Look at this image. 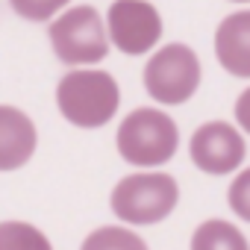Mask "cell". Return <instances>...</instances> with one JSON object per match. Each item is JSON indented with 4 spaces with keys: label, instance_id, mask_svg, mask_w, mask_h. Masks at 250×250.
<instances>
[{
    "label": "cell",
    "instance_id": "5b68a950",
    "mask_svg": "<svg viewBox=\"0 0 250 250\" xmlns=\"http://www.w3.org/2000/svg\"><path fill=\"white\" fill-rule=\"evenodd\" d=\"M200 85V59L188 44H165L145 65V88L156 103L180 106Z\"/></svg>",
    "mask_w": 250,
    "mask_h": 250
},
{
    "label": "cell",
    "instance_id": "4fadbf2b",
    "mask_svg": "<svg viewBox=\"0 0 250 250\" xmlns=\"http://www.w3.org/2000/svg\"><path fill=\"white\" fill-rule=\"evenodd\" d=\"M71 0H9V6L18 18L30 21V24H44L53 21Z\"/></svg>",
    "mask_w": 250,
    "mask_h": 250
},
{
    "label": "cell",
    "instance_id": "6da1fadb",
    "mask_svg": "<svg viewBox=\"0 0 250 250\" xmlns=\"http://www.w3.org/2000/svg\"><path fill=\"white\" fill-rule=\"evenodd\" d=\"M56 106L74 127L97 130L121 106V88L106 71H68L56 85Z\"/></svg>",
    "mask_w": 250,
    "mask_h": 250
},
{
    "label": "cell",
    "instance_id": "9c48e42d",
    "mask_svg": "<svg viewBox=\"0 0 250 250\" xmlns=\"http://www.w3.org/2000/svg\"><path fill=\"white\" fill-rule=\"evenodd\" d=\"M215 56L232 77H250V9L232 12L218 24Z\"/></svg>",
    "mask_w": 250,
    "mask_h": 250
},
{
    "label": "cell",
    "instance_id": "52a82bcc",
    "mask_svg": "<svg viewBox=\"0 0 250 250\" xmlns=\"http://www.w3.org/2000/svg\"><path fill=\"white\" fill-rule=\"evenodd\" d=\"M191 162L206 171V174H229L244 162V139L235 133L232 124L227 121H209L203 127H197V133L191 136L188 145Z\"/></svg>",
    "mask_w": 250,
    "mask_h": 250
},
{
    "label": "cell",
    "instance_id": "8fae6325",
    "mask_svg": "<svg viewBox=\"0 0 250 250\" xmlns=\"http://www.w3.org/2000/svg\"><path fill=\"white\" fill-rule=\"evenodd\" d=\"M0 250H53V244L27 221H0Z\"/></svg>",
    "mask_w": 250,
    "mask_h": 250
},
{
    "label": "cell",
    "instance_id": "3957f363",
    "mask_svg": "<svg viewBox=\"0 0 250 250\" xmlns=\"http://www.w3.org/2000/svg\"><path fill=\"white\" fill-rule=\"evenodd\" d=\"M180 200V188L177 180L171 174L162 171H139L124 177L115 188H112V212L136 227H147V224H159L165 221L174 206Z\"/></svg>",
    "mask_w": 250,
    "mask_h": 250
},
{
    "label": "cell",
    "instance_id": "ba28073f",
    "mask_svg": "<svg viewBox=\"0 0 250 250\" xmlns=\"http://www.w3.org/2000/svg\"><path fill=\"white\" fill-rule=\"evenodd\" d=\"M39 147L33 118L9 103H0V171L24 168Z\"/></svg>",
    "mask_w": 250,
    "mask_h": 250
},
{
    "label": "cell",
    "instance_id": "7a4b0ae2",
    "mask_svg": "<svg viewBox=\"0 0 250 250\" xmlns=\"http://www.w3.org/2000/svg\"><path fill=\"white\" fill-rule=\"evenodd\" d=\"M115 145L124 162L139 165V168H156V165H165L177 153L180 130L162 109L142 106L121 121Z\"/></svg>",
    "mask_w": 250,
    "mask_h": 250
},
{
    "label": "cell",
    "instance_id": "2e32d148",
    "mask_svg": "<svg viewBox=\"0 0 250 250\" xmlns=\"http://www.w3.org/2000/svg\"><path fill=\"white\" fill-rule=\"evenodd\" d=\"M232 3H250V0H232Z\"/></svg>",
    "mask_w": 250,
    "mask_h": 250
},
{
    "label": "cell",
    "instance_id": "277c9868",
    "mask_svg": "<svg viewBox=\"0 0 250 250\" xmlns=\"http://www.w3.org/2000/svg\"><path fill=\"white\" fill-rule=\"evenodd\" d=\"M47 36H50V47H53L56 59L71 65V68L97 65L109 53L106 24H103L100 12L94 6H85V3L71 6L62 15H56Z\"/></svg>",
    "mask_w": 250,
    "mask_h": 250
},
{
    "label": "cell",
    "instance_id": "5bb4252c",
    "mask_svg": "<svg viewBox=\"0 0 250 250\" xmlns=\"http://www.w3.org/2000/svg\"><path fill=\"white\" fill-rule=\"evenodd\" d=\"M227 200H229V206H232V212H235L238 218L250 221V168H244V171L232 180V186H229V191H227Z\"/></svg>",
    "mask_w": 250,
    "mask_h": 250
},
{
    "label": "cell",
    "instance_id": "9a60e30c",
    "mask_svg": "<svg viewBox=\"0 0 250 250\" xmlns=\"http://www.w3.org/2000/svg\"><path fill=\"white\" fill-rule=\"evenodd\" d=\"M235 121H238V127L250 136V88H244L235 100Z\"/></svg>",
    "mask_w": 250,
    "mask_h": 250
},
{
    "label": "cell",
    "instance_id": "8992f818",
    "mask_svg": "<svg viewBox=\"0 0 250 250\" xmlns=\"http://www.w3.org/2000/svg\"><path fill=\"white\" fill-rule=\"evenodd\" d=\"M106 36L127 56L153 50L162 39V15L150 0H115L106 12Z\"/></svg>",
    "mask_w": 250,
    "mask_h": 250
},
{
    "label": "cell",
    "instance_id": "7c38bea8",
    "mask_svg": "<svg viewBox=\"0 0 250 250\" xmlns=\"http://www.w3.org/2000/svg\"><path fill=\"white\" fill-rule=\"evenodd\" d=\"M80 250H147V244L127 227H100L85 235Z\"/></svg>",
    "mask_w": 250,
    "mask_h": 250
},
{
    "label": "cell",
    "instance_id": "30bf717a",
    "mask_svg": "<svg viewBox=\"0 0 250 250\" xmlns=\"http://www.w3.org/2000/svg\"><path fill=\"white\" fill-rule=\"evenodd\" d=\"M191 250H250V244L241 235V229H235L229 221L212 218L194 229Z\"/></svg>",
    "mask_w": 250,
    "mask_h": 250
}]
</instances>
